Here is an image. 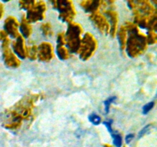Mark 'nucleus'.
<instances>
[{
  "label": "nucleus",
  "instance_id": "2",
  "mask_svg": "<svg viewBox=\"0 0 157 147\" xmlns=\"http://www.w3.org/2000/svg\"><path fill=\"white\" fill-rule=\"evenodd\" d=\"M112 137H113V144L116 147H121L122 145V138L120 135L118 134H112Z\"/></svg>",
  "mask_w": 157,
  "mask_h": 147
},
{
  "label": "nucleus",
  "instance_id": "4",
  "mask_svg": "<svg viewBox=\"0 0 157 147\" xmlns=\"http://www.w3.org/2000/svg\"><path fill=\"white\" fill-rule=\"evenodd\" d=\"M153 106H154V103L150 102L149 104H146L144 107H143V113L144 114H147L148 112H150V110H151V109L153 108Z\"/></svg>",
  "mask_w": 157,
  "mask_h": 147
},
{
  "label": "nucleus",
  "instance_id": "7",
  "mask_svg": "<svg viewBox=\"0 0 157 147\" xmlns=\"http://www.w3.org/2000/svg\"><path fill=\"white\" fill-rule=\"evenodd\" d=\"M133 134L127 135V136H126V139H126V142H127V143H130V141L133 139Z\"/></svg>",
  "mask_w": 157,
  "mask_h": 147
},
{
  "label": "nucleus",
  "instance_id": "3",
  "mask_svg": "<svg viewBox=\"0 0 157 147\" xmlns=\"http://www.w3.org/2000/svg\"><path fill=\"white\" fill-rule=\"evenodd\" d=\"M115 100H116V96H110V97H109L107 100L104 101V106H105L106 113H108L109 107H110V104H111V103H113Z\"/></svg>",
  "mask_w": 157,
  "mask_h": 147
},
{
  "label": "nucleus",
  "instance_id": "1",
  "mask_svg": "<svg viewBox=\"0 0 157 147\" xmlns=\"http://www.w3.org/2000/svg\"><path fill=\"white\" fill-rule=\"evenodd\" d=\"M89 120H90V123H92L94 125H98V124L101 123V119L98 115L95 114V113H93V114H90L88 117Z\"/></svg>",
  "mask_w": 157,
  "mask_h": 147
},
{
  "label": "nucleus",
  "instance_id": "5",
  "mask_svg": "<svg viewBox=\"0 0 157 147\" xmlns=\"http://www.w3.org/2000/svg\"><path fill=\"white\" fill-rule=\"evenodd\" d=\"M150 125L147 126H146V127H144V128L143 129V130H141L140 132V133H139V137H141V136H144V135L145 134V133H147V132L149 131V130H150Z\"/></svg>",
  "mask_w": 157,
  "mask_h": 147
},
{
  "label": "nucleus",
  "instance_id": "6",
  "mask_svg": "<svg viewBox=\"0 0 157 147\" xmlns=\"http://www.w3.org/2000/svg\"><path fill=\"white\" fill-rule=\"evenodd\" d=\"M112 121L110 120V121H104L103 123L104 124V125L107 126V130H108V131L110 132V133H112V129H111V123H112Z\"/></svg>",
  "mask_w": 157,
  "mask_h": 147
}]
</instances>
